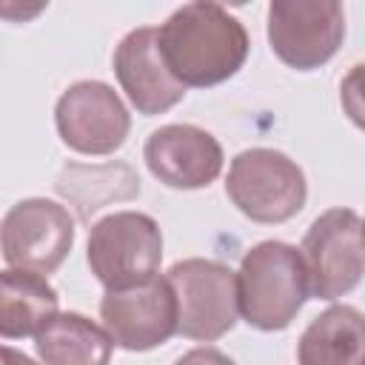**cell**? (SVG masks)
Returning a JSON list of instances; mask_svg holds the SVG:
<instances>
[{"mask_svg": "<svg viewBox=\"0 0 365 365\" xmlns=\"http://www.w3.org/2000/svg\"><path fill=\"white\" fill-rule=\"evenodd\" d=\"M86 259L106 291L148 282L160 277L163 231L143 211H114L88 228Z\"/></svg>", "mask_w": 365, "mask_h": 365, "instance_id": "3957f363", "label": "cell"}, {"mask_svg": "<svg viewBox=\"0 0 365 365\" xmlns=\"http://www.w3.org/2000/svg\"><path fill=\"white\" fill-rule=\"evenodd\" d=\"M157 31L163 60L185 88L225 83L242 68L251 46L245 26L208 0L180 6Z\"/></svg>", "mask_w": 365, "mask_h": 365, "instance_id": "6da1fadb", "label": "cell"}, {"mask_svg": "<svg viewBox=\"0 0 365 365\" xmlns=\"http://www.w3.org/2000/svg\"><path fill=\"white\" fill-rule=\"evenodd\" d=\"M314 299H336L354 291L365 274L362 220L351 208L319 214L299 245Z\"/></svg>", "mask_w": 365, "mask_h": 365, "instance_id": "8992f818", "label": "cell"}, {"mask_svg": "<svg viewBox=\"0 0 365 365\" xmlns=\"http://www.w3.org/2000/svg\"><path fill=\"white\" fill-rule=\"evenodd\" d=\"M114 74L131 100V106L145 114H163L185 97V86L168 71L160 51V31L151 26L128 31L114 48Z\"/></svg>", "mask_w": 365, "mask_h": 365, "instance_id": "7c38bea8", "label": "cell"}, {"mask_svg": "<svg viewBox=\"0 0 365 365\" xmlns=\"http://www.w3.org/2000/svg\"><path fill=\"white\" fill-rule=\"evenodd\" d=\"M240 314L251 328L282 331L311 297L302 254L279 240L257 242L237 271Z\"/></svg>", "mask_w": 365, "mask_h": 365, "instance_id": "7a4b0ae2", "label": "cell"}, {"mask_svg": "<svg viewBox=\"0 0 365 365\" xmlns=\"http://www.w3.org/2000/svg\"><path fill=\"white\" fill-rule=\"evenodd\" d=\"M299 365H365V314L331 305L308 322L297 342Z\"/></svg>", "mask_w": 365, "mask_h": 365, "instance_id": "4fadbf2b", "label": "cell"}, {"mask_svg": "<svg viewBox=\"0 0 365 365\" xmlns=\"http://www.w3.org/2000/svg\"><path fill=\"white\" fill-rule=\"evenodd\" d=\"M345 37V11L336 0H274L268 6L271 51L297 71L325 66Z\"/></svg>", "mask_w": 365, "mask_h": 365, "instance_id": "52a82bcc", "label": "cell"}, {"mask_svg": "<svg viewBox=\"0 0 365 365\" xmlns=\"http://www.w3.org/2000/svg\"><path fill=\"white\" fill-rule=\"evenodd\" d=\"M3 365H37V362H34L31 356L14 351L11 345H3Z\"/></svg>", "mask_w": 365, "mask_h": 365, "instance_id": "ac0fdd59", "label": "cell"}, {"mask_svg": "<svg viewBox=\"0 0 365 365\" xmlns=\"http://www.w3.org/2000/svg\"><path fill=\"white\" fill-rule=\"evenodd\" d=\"M362 240H365V220H362Z\"/></svg>", "mask_w": 365, "mask_h": 365, "instance_id": "d6986e66", "label": "cell"}, {"mask_svg": "<svg viewBox=\"0 0 365 365\" xmlns=\"http://www.w3.org/2000/svg\"><path fill=\"white\" fill-rule=\"evenodd\" d=\"M60 297L43 274L6 268L0 274V334L3 339L37 336L57 317Z\"/></svg>", "mask_w": 365, "mask_h": 365, "instance_id": "5bb4252c", "label": "cell"}, {"mask_svg": "<svg viewBox=\"0 0 365 365\" xmlns=\"http://www.w3.org/2000/svg\"><path fill=\"white\" fill-rule=\"evenodd\" d=\"M3 259L9 268L54 274L74 245V220L68 208L29 197L14 202L3 217Z\"/></svg>", "mask_w": 365, "mask_h": 365, "instance_id": "ba28073f", "label": "cell"}, {"mask_svg": "<svg viewBox=\"0 0 365 365\" xmlns=\"http://www.w3.org/2000/svg\"><path fill=\"white\" fill-rule=\"evenodd\" d=\"M339 103L348 120L365 131V63L351 66V71L339 83Z\"/></svg>", "mask_w": 365, "mask_h": 365, "instance_id": "2e32d148", "label": "cell"}, {"mask_svg": "<svg viewBox=\"0 0 365 365\" xmlns=\"http://www.w3.org/2000/svg\"><path fill=\"white\" fill-rule=\"evenodd\" d=\"M100 319L108 336L123 351H151L171 339L180 325V305L168 277L106 291L100 299Z\"/></svg>", "mask_w": 365, "mask_h": 365, "instance_id": "9c48e42d", "label": "cell"}, {"mask_svg": "<svg viewBox=\"0 0 365 365\" xmlns=\"http://www.w3.org/2000/svg\"><path fill=\"white\" fill-rule=\"evenodd\" d=\"M174 365H234V359H228L222 351L205 345V348H194V351L182 354Z\"/></svg>", "mask_w": 365, "mask_h": 365, "instance_id": "e0dca14e", "label": "cell"}, {"mask_svg": "<svg viewBox=\"0 0 365 365\" xmlns=\"http://www.w3.org/2000/svg\"><path fill=\"white\" fill-rule=\"evenodd\" d=\"M34 348L43 365H108L114 339L88 317L66 311L34 336Z\"/></svg>", "mask_w": 365, "mask_h": 365, "instance_id": "9a60e30c", "label": "cell"}, {"mask_svg": "<svg viewBox=\"0 0 365 365\" xmlns=\"http://www.w3.org/2000/svg\"><path fill=\"white\" fill-rule=\"evenodd\" d=\"M225 194L248 220L277 225L302 211L308 182L288 154L277 148H245L228 165Z\"/></svg>", "mask_w": 365, "mask_h": 365, "instance_id": "277c9868", "label": "cell"}, {"mask_svg": "<svg viewBox=\"0 0 365 365\" xmlns=\"http://www.w3.org/2000/svg\"><path fill=\"white\" fill-rule=\"evenodd\" d=\"M165 277L174 285L180 305V336L214 342L234 328L240 314L237 271L217 259L191 257L174 262Z\"/></svg>", "mask_w": 365, "mask_h": 365, "instance_id": "5b68a950", "label": "cell"}, {"mask_svg": "<svg viewBox=\"0 0 365 365\" xmlns=\"http://www.w3.org/2000/svg\"><path fill=\"white\" fill-rule=\"evenodd\" d=\"M54 125L68 148L103 157L114 154L125 143L131 117L108 83L80 80L60 94L54 106Z\"/></svg>", "mask_w": 365, "mask_h": 365, "instance_id": "30bf717a", "label": "cell"}, {"mask_svg": "<svg viewBox=\"0 0 365 365\" xmlns=\"http://www.w3.org/2000/svg\"><path fill=\"white\" fill-rule=\"evenodd\" d=\"M143 160L168 188L191 191L211 185L222 171V145L217 137L191 123L160 125L148 134Z\"/></svg>", "mask_w": 365, "mask_h": 365, "instance_id": "8fae6325", "label": "cell"}]
</instances>
